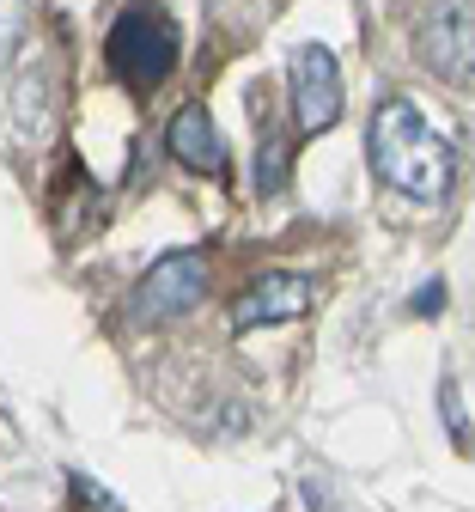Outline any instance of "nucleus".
<instances>
[{
    "instance_id": "1",
    "label": "nucleus",
    "mask_w": 475,
    "mask_h": 512,
    "mask_svg": "<svg viewBox=\"0 0 475 512\" xmlns=\"http://www.w3.org/2000/svg\"><path fill=\"white\" fill-rule=\"evenodd\" d=\"M366 153H372V171L396 189V196H415V202H445L451 196L457 153L409 98H384L372 110Z\"/></svg>"
},
{
    "instance_id": "2",
    "label": "nucleus",
    "mask_w": 475,
    "mask_h": 512,
    "mask_svg": "<svg viewBox=\"0 0 475 512\" xmlns=\"http://www.w3.org/2000/svg\"><path fill=\"white\" fill-rule=\"evenodd\" d=\"M104 61H110V74L122 86L153 92L177 68V19L165 7H153V0H134V7H122L116 25H110Z\"/></svg>"
},
{
    "instance_id": "3",
    "label": "nucleus",
    "mask_w": 475,
    "mask_h": 512,
    "mask_svg": "<svg viewBox=\"0 0 475 512\" xmlns=\"http://www.w3.org/2000/svg\"><path fill=\"white\" fill-rule=\"evenodd\" d=\"M201 299H208V256L201 250H177L165 263H153L141 275V287L128 293V324L134 330H159L171 317H189Z\"/></svg>"
},
{
    "instance_id": "4",
    "label": "nucleus",
    "mask_w": 475,
    "mask_h": 512,
    "mask_svg": "<svg viewBox=\"0 0 475 512\" xmlns=\"http://www.w3.org/2000/svg\"><path fill=\"white\" fill-rule=\"evenodd\" d=\"M415 49H421V68L433 80L463 86L475 74V7H469V0H445V7L421 25Z\"/></svg>"
},
{
    "instance_id": "5",
    "label": "nucleus",
    "mask_w": 475,
    "mask_h": 512,
    "mask_svg": "<svg viewBox=\"0 0 475 512\" xmlns=\"http://www.w3.org/2000/svg\"><path fill=\"white\" fill-rule=\"evenodd\" d=\"M293 122L299 135H323V128H335V116H342V74H335V55L323 43H299L293 49Z\"/></svg>"
},
{
    "instance_id": "6",
    "label": "nucleus",
    "mask_w": 475,
    "mask_h": 512,
    "mask_svg": "<svg viewBox=\"0 0 475 512\" xmlns=\"http://www.w3.org/2000/svg\"><path fill=\"white\" fill-rule=\"evenodd\" d=\"M317 299V287L299 275V269H268L256 275L238 299H232V330H268V324H293L305 317Z\"/></svg>"
},
{
    "instance_id": "7",
    "label": "nucleus",
    "mask_w": 475,
    "mask_h": 512,
    "mask_svg": "<svg viewBox=\"0 0 475 512\" xmlns=\"http://www.w3.org/2000/svg\"><path fill=\"white\" fill-rule=\"evenodd\" d=\"M171 159L201 171V177H226V141H220V128L214 116L201 110V104H183L171 116Z\"/></svg>"
},
{
    "instance_id": "8",
    "label": "nucleus",
    "mask_w": 475,
    "mask_h": 512,
    "mask_svg": "<svg viewBox=\"0 0 475 512\" xmlns=\"http://www.w3.org/2000/svg\"><path fill=\"white\" fill-rule=\"evenodd\" d=\"M256 189H262V196H281V189H287V141H262Z\"/></svg>"
},
{
    "instance_id": "9",
    "label": "nucleus",
    "mask_w": 475,
    "mask_h": 512,
    "mask_svg": "<svg viewBox=\"0 0 475 512\" xmlns=\"http://www.w3.org/2000/svg\"><path fill=\"white\" fill-rule=\"evenodd\" d=\"M19 37H25V0H0V68L13 61Z\"/></svg>"
},
{
    "instance_id": "10",
    "label": "nucleus",
    "mask_w": 475,
    "mask_h": 512,
    "mask_svg": "<svg viewBox=\"0 0 475 512\" xmlns=\"http://www.w3.org/2000/svg\"><path fill=\"white\" fill-rule=\"evenodd\" d=\"M439 409H445V433H451L457 445H469V415H463V403H457V384H451V378L439 384Z\"/></svg>"
},
{
    "instance_id": "11",
    "label": "nucleus",
    "mask_w": 475,
    "mask_h": 512,
    "mask_svg": "<svg viewBox=\"0 0 475 512\" xmlns=\"http://www.w3.org/2000/svg\"><path fill=\"white\" fill-rule=\"evenodd\" d=\"M439 305H445V287H439V281H427V287L415 293V311H421V317H433Z\"/></svg>"
},
{
    "instance_id": "12",
    "label": "nucleus",
    "mask_w": 475,
    "mask_h": 512,
    "mask_svg": "<svg viewBox=\"0 0 475 512\" xmlns=\"http://www.w3.org/2000/svg\"><path fill=\"white\" fill-rule=\"evenodd\" d=\"M74 494H80V500H92V506H116V494H110V488H98V482H86V476H74Z\"/></svg>"
}]
</instances>
